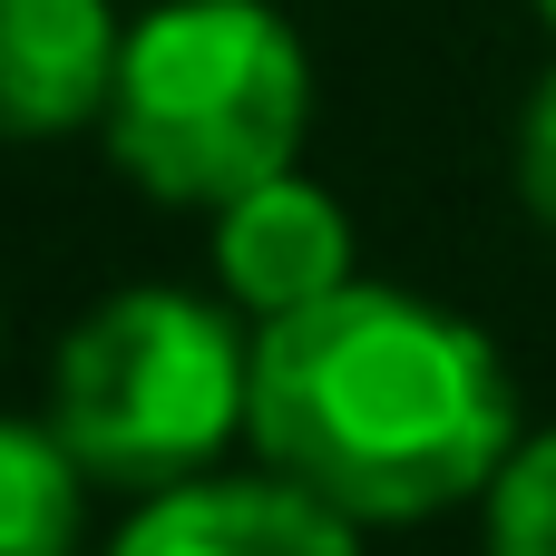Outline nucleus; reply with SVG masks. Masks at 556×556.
<instances>
[{"label":"nucleus","instance_id":"f257e3e1","mask_svg":"<svg viewBox=\"0 0 556 556\" xmlns=\"http://www.w3.org/2000/svg\"><path fill=\"white\" fill-rule=\"evenodd\" d=\"M244 430L274 479L332 518L401 528L498 489L518 459V391L479 323L391 283H342L332 303L254 332Z\"/></svg>","mask_w":556,"mask_h":556},{"label":"nucleus","instance_id":"f03ea898","mask_svg":"<svg viewBox=\"0 0 556 556\" xmlns=\"http://www.w3.org/2000/svg\"><path fill=\"white\" fill-rule=\"evenodd\" d=\"M313 117L303 39L264 0H166L127 29L108 88V156L166 205H235L293 176Z\"/></svg>","mask_w":556,"mask_h":556},{"label":"nucleus","instance_id":"7ed1b4c3","mask_svg":"<svg viewBox=\"0 0 556 556\" xmlns=\"http://www.w3.org/2000/svg\"><path fill=\"white\" fill-rule=\"evenodd\" d=\"M244 401H254V352L215 303L166 283L78 313L49 371V430L78 459V479L147 489V498L195 489V469L244 430Z\"/></svg>","mask_w":556,"mask_h":556},{"label":"nucleus","instance_id":"20e7f679","mask_svg":"<svg viewBox=\"0 0 556 556\" xmlns=\"http://www.w3.org/2000/svg\"><path fill=\"white\" fill-rule=\"evenodd\" d=\"M215 274L244 313L264 323H293L313 303H332L352 283V225L323 186L303 176H274L235 205H215Z\"/></svg>","mask_w":556,"mask_h":556},{"label":"nucleus","instance_id":"39448f33","mask_svg":"<svg viewBox=\"0 0 556 556\" xmlns=\"http://www.w3.org/2000/svg\"><path fill=\"white\" fill-rule=\"evenodd\" d=\"M108 556H362V528L293 479H205L147 498Z\"/></svg>","mask_w":556,"mask_h":556},{"label":"nucleus","instance_id":"423d86ee","mask_svg":"<svg viewBox=\"0 0 556 556\" xmlns=\"http://www.w3.org/2000/svg\"><path fill=\"white\" fill-rule=\"evenodd\" d=\"M108 0H0V137H68L108 117L117 88Z\"/></svg>","mask_w":556,"mask_h":556},{"label":"nucleus","instance_id":"0eeeda50","mask_svg":"<svg viewBox=\"0 0 556 556\" xmlns=\"http://www.w3.org/2000/svg\"><path fill=\"white\" fill-rule=\"evenodd\" d=\"M78 459L59 430L0 420V556H78Z\"/></svg>","mask_w":556,"mask_h":556},{"label":"nucleus","instance_id":"6e6552de","mask_svg":"<svg viewBox=\"0 0 556 556\" xmlns=\"http://www.w3.org/2000/svg\"><path fill=\"white\" fill-rule=\"evenodd\" d=\"M489 556H556V430L528 440L489 489Z\"/></svg>","mask_w":556,"mask_h":556},{"label":"nucleus","instance_id":"1a4fd4ad","mask_svg":"<svg viewBox=\"0 0 556 556\" xmlns=\"http://www.w3.org/2000/svg\"><path fill=\"white\" fill-rule=\"evenodd\" d=\"M518 195H528V215L556 235V68L538 78V98L518 117Z\"/></svg>","mask_w":556,"mask_h":556},{"label":"nucleus","instance_id":"9d476101","mask_svg":"<svg viewBox=\"0 0 556 556\" xmlns=\"http://www.w3.org/2000/svg\"><path fill=\"white\" fill-rule=\"evenodd\" d=\"M538 20H547V29H556V0H538Z\"/></svg>","mask_w":556,"mask_h":556}]
</instances>
